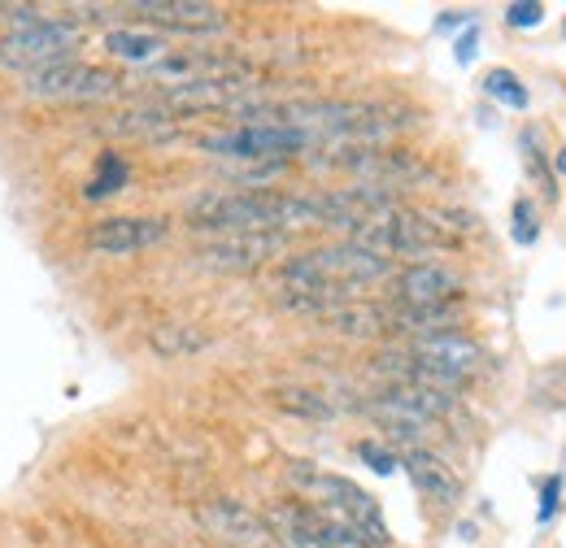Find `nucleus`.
Wrapping results in <instances>:
<instances>
[{"mask_svg":"<svg viewBox=\"0 0 566 548\" xmlns=\"http://www.w3.org/2000/svg\"><path fill=\"white\" fill-rule=\"evenodd\" d=\"M192 231H292V226H327V201L318 197H292V192H201L184 209Z\"/></svg>","mask_w":566,"mask_h":548,"instance_id":"f257e3e1","label":"nucleus"},{"mask_svg":"<svg viewBox=\"0 0 566 548\" xmlns=\"http://www.w3.org/2000/svg\"><path fill=\"white\" fill-rule=\"evenodd\" d=\"M287 483L296 487V496L323 514H336L340 523H349L357 531V540L366 548H384L388 545V527L379 518V505L370 492H361L354 479L345 475H332V471H318L310 462H292L287 466Z\"/></svg>","mask_w":566,"mask_h":548,"instance_id":"f03ea898","label":"nucleus"},{"mask_svg":"<svg viewBox=\"0 0 566 548\" xmlns=\"http://www.w3.org/2000/svg\"><path fill=\"white\" fill-rule=\"evenodd\" d=\"M349 244L375 253V257H427L449 249V231L436 222V213H419V209L392 205L375 218H366L361 226L349 231Z\"/></svg>","mask_w":566,"mask_h":548,"instance_id":"7ed1b4c3","label":"nucleus"},{"mask_svg":"<svg viewBox=\"0 0 566 548\" xmlns=\"http://www.w3.org/2000/svg\"><path fill=\"white\" fill-rule=\"evenodd\" d=\"M83 40V27L71 18H35L22 27H9L0 35V66L13 74H35V70L66 62Z\"/></svg>","mask_w":566,"mask_h":548,"instance_id":"20e7f679","label":"nucleus"},{"mask_svg":"<svg viewBox=\"0 0 566 548\" xmlns=\"http://www.w3.org/2000/svg\"><path fill=\"white\" fill-rule=\"evenodd\" d=\"M22 92L35 101H114L127 92V74L109 66H83L66 57L35 74H22Z\"/></svg>","mask_w":566,"mask_h":548,"instance_id":"39448f33","label":"nucleus"},{"mask_svg":"<svg viewBox=\"0 0 566 548\" xmlns=\"http://www.w3.org/2000/svg\"><path fill=\"white\" fill-rule=\"evenodd\" d=\"M318 139L301 127H275V123H244L235 131H222V136H206L201 148L213 152V157H227V161H283L292 152H305L314 148Z\"/></svg>","mask_w":566,"mask_h":548,"instance_id":"423d86ee","label":"nucleus"},{"mask_svg":"<svg viewBox=\"0 0 566 548\" xmlns=\"http://www.w3.org/2000/svg\"><path fill=\"white\" fill-rule=\"evenodd\" d=\"M283 249H287V235L283 231H231V235H213L197 249V262L206 271L222 274H244L258 271L266 262H275Z\"/></svg>","mask_w":566,"mask_h":548,"instance_id":"0eeeda50","label":"nucleus"},{"mask_svg":"<svg viewBox=\"0 0 566 548\" xmlns=\"http://www.w3.org/2000/svg\"><path fill=\"white\" fill-rule=\"evenodd\" d=\"M410 361L427 370L440 388H458L462 379H471L484 366V348L475 340H467L462 331H444V336H427V340H410Z\"/></svg>","mask_w":566,"mask_h":548,"instance_id":"6e6552de","label":"nucleus"},{"mask_svg":"<svg viewBox=\"0 0 566 548\" xmlns=\"http://www.w3.org/2000/svg\"><path fill=\"white\" fill-rule=\"evenodd\" d=\"M197 523L210 531L218 545L227 548H280L271 523L262 514H253L249 505L231 500V496H213L197 509Z\"/></svg>","mask_w":566,"mask_h":548,"instance_id":"1a4fd4ad","label":"nucleus"},{"mask_svg":"<svg viewBox=\"0 0 566 548\" xmlns=\"http://www.w3.org/2000/svg\"><path fill=\"white\" fill-rule=\"evenodd\" d=\"M170 235L166 218H148V213H123V218H101L87 231V249L105 253V257H136L144 249H157Z\"/></svg>","mask_w":566,"mask_h":548,"instance_id":"9d476101","label":"nucleus"},{"mask_svg":"<svg viewBox=\"0 0 566 548\" xmlns=\"http://www.w3.org/2000/svg\"><path fill=\"white\" fill-rule=\"evenodd\" d=\"M397 305H444L462 292V274L444 262H415L388 278Z\"/></svg>","mask_w":566,"mask_h":548,"instance_id":"9b49d317","label":"nucleus"},{"mask_svg":"<svg viewBox=\"0 0 566 548\" xmlns=\"http://www.w3.org/2000/svg\"><path fill=\"white\" fill-rule=\"evenodd\" d=\"M132 13H140L144 22L166 27V31H184V35H210L227 27V13L206 0H132Z\"/></svg>","mask_w":566,"mask_h":548,"instance_id":"f8f14e48","label":"nucleus"},{"mask_svg":"<svg viewBox=\"0 0 566 548\" xmlns=\"http://www.w3.org/2000/svg\"><path fill=\"white\" fill-rule=\"evenodd\" d=\"M323 327L332 336H345V340H379L392 331V318H388V305H375V301H345V305H332L323 314Z\"/></svg>","mask_w":566,"mask_h":548,"instance_id":"ddd939ff","label":"nucleus"},{"mask_svg":"<svg viewBox=\"0 0 566 548\" xmlns=\"http://www.w3.org/2000/svg\"><path fill=\"white\" fill-rule=\"evenodd\" d=\"M370 413H375V422L384 426V431H392L397 440H406L410 449H423L427 435H436V418H427L423 410H415L406 397H397L392 388L379 397V401H370Z\"/></svg>","mask_w":566,"mask_h":548,"instance_id":"4468645a","label":"nucleus"},{"mask_svg":"<svg viewBox=\"0 0 566 548\" xmlns=\"http://www.w3.org/2000/svg\"><path fill=\"white\" fill-rule=\"evenodd\" d=\"M388 318H392V331L397 336H444L462 323V305L458 301H444V305H388Z\"/></svg>","mask_w":566,"mask_h":548,"instance_id":"2eb2a0df","label":"nucleus"},{"mask_svg":"<svg viewBox=\"0 0 566 548\" xmlns=\"http://www.w3.org/2000/svg\"><path fill=\"white\" fill-rule=\"evenodd\" d=\"M401 466H406V475L410 483L423 492L427 500H436V505H453L458 496H462V483L458 475L436 457V453H427V449H406V457H401Z\"/></svg>","mask_w":566,"mask_h":548,"instance_id":"dca6fc26","label":"nucleus"},{"mask_svg":"<svg viewBox=\"0 0 566 548\" xmlns=\"http://www.w3.org/2000/svg\"><path fill=\"white\" fill-rule=\"evenodd\" d=\"M105 53L109 57H118V62H127V66H157L170 49H166V40L161 35H153V31H136V27H114L109 35H105Z\"/></svg>","mask_w":566,"mask_h":548,"instance_id":"f3484780","label":"nucleus"},{"mask_svg":"<svg viewBox=\"0 0 566 548\" xmlns=\"http://www.w3.org/2000/svg\"><path fill=\"white\" fill-rule=\"evenodd\" d=\"M148 344H153L161 357H188V352H201V348L210 344V336L197 331V327H188V323H161V327L148 331Z\"/></svg>","mask_w":566,"mask_h":548,"instance_id":"a211bd4d","label":"nucleus"},{"mask_svg":"<svg viewBox=\"0 0 566 548\" xmlns=\"http://www.w3.org/2000/svg\"><path fill=\"white\" fill-rule=\"evenodd\" d=\"M127 179H132L127 161H123L118 152H101V161H96V179L83 188V197H87V201H105V197L123 192V188H127Z\"/></svg>","mask_w":566,"mask_h":548,"instance_id":"6ab92c4d","label":"nucleus"},{"mask_svg":"<svg viewBox=\"0 0 566 548\" xmlns=\"http://www.w3.org/2000/svg\"><path fill=\"white\" fill-rule=\"evenodd\" d=\"M271 401H275L280 410L296 413V418H318V422H327V418L336 413L327 397H318V392H310V388H275Z\"/></svg>","mask_w":566,"mask_h":548,"instance_id":"aec40b11","label":"nucleus"},{"mask_svg":"<svg viewBox=\"0 0 566 548\" xmlns=\"http://www.w3.org/2000/svg\"><path fill=\"white\" fill-rule=\"evenodd\" d=\"M484 92L501 101L505 109H527V87L518 83V74L514 70H489L484 74Z\"/></svg>","mask_w":566,"mask_h":548,"instance_id":"412c9836","label":"nucleus"},{"mask_svg":"<svg viewBox=\"0 0 566 548\" xmlns=\"http://www.w3.org/2000/svg\"><path fill=\"white\" fill-rule=\"evenodd\" d=\"M510 231H514L518 244H536L541 222H536V205H532V201H518V205H514V226H510Z\"/></svg>","mask_w":566,"mask_h":548,"instance_id":"4be33fe9","label":"nucleus"},{"mask_svg":"<svg viewBox=\"0 0 566 548\" xmlns=\"http://www.w3.org/2000/svg\"><path fill=\"white\" fill-rule=\"evenodd\" d=\"M505 22H510V27H541V22H545V4H541V0L510 4V9H505Z\"/></svg>","mask_w":566,"mask_h":548,"instance_id":"5701e85b","label":"nucleus"},{"mask_svg":"<svg viewBox=\"0 0 566 548\" xmlns=\"http://www.w3.org/2000/svg\"><path fill=\"white\" fill-rule=\"evenodd\" d=\"M357 453H361V462H370V471H379V475H392L397 471V453H388L384 444H357Z\"/></svg>","mask_w":566,"mask_h":548,"instance_id":"b1692460","label":"nucleus"},{"mask_svg":"<svg viewBox=\"0 0 566 548\" xmlns=\"http://www.w3.org/2000/svg\"><path fill=\"white\" fill-rule=\"evenodd\" d=\"M475 40H480V31H475V27L458 40V62H462V66H471V62H475Z\"/></svg>","mask_w":566,"mask_h":548,"instance_id":"393cba45","label":"nucleus"}]
</instances>
